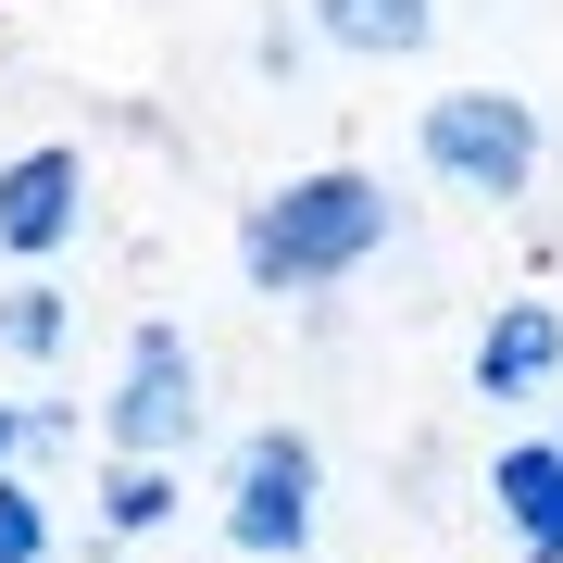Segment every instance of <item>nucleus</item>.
Segmentation results:
<instances>
[{
	"label": "nucleus",
	"instance_id": "2",
	"mask_svg": "<svg viewBox=\"0 0 563 563\" xmlns=\"http://www.w3.org/2000/svg\"><path fill=\"white\" fill-rule=\"evenodd\" d=\"M539 101H514V88H439V101L413 113V163L451 188V201L476 213H514L526 188H539Z\"/></svg>",
	"mask_w": 563,
	"mask_h": 563
},
{
	"label": "nucleus",
	"instance_id": "1",
	"mask_svg": "<svg viewBox=\"0 0 563 563\" xmlns=\"http://www.w3.org/2000/svg\"><path fill=\"white\" fill-rule=\"evenodd\" d=\"M388 239H401L388 176H363V163H301V176H276L239 213V276L263 301H325V288H351Z\"/></svg>",
	"mask_w": 563,
	"mask_h": 563
},
{
	"label": "nucleus",
	"instance_id": "8",
	"mask_svg": "<svg viewBox=\"0 0 563 563\" xmlns=\"http://www.w3.org/2000/svg\"><path fill=\"white\" fill-rule=\"evenodd\" d=\"M301 25L351 63H413L439 38V0H301Z\"/></svg>",
	"mask_w": 563,
	"mask_h": 563
},
{
	"label": "nucleus",
	"instance_id": "3",
	"mask_svg": "<svg viewBox=\"0 0 563 563\" xmlns=\"http://www.w3.org/2000/svg\"><path fill=\"white\" fill-rule=\"evenodd\" d=\"M201 339H188L176 313H139L125 325V363H113V401H101V439L139 451V463H176L201 439Z\"/></svg>",
	"mask_w": 563,
	"mask_h": 563
},
{
	"label": "nucleus",
	"instance_id": "4",
	"mask_svg": "<svg viewBox=\"0 0 563 563\" xmlns=\"http://www.w3.org/2000/svg\"><path fill=\"white\" fill-rule=\"evenodd\" d=\"M313 501H325L313 426H263V439H239V476H225V551H251V563L313 551Z\"/></svg>",
	"mask_w": 563,
	"mask_h": 563
},
{
	"label": "nucleus",
	"instance_id": "10",
	"mask_svg": "<svg viewBox=\"0 0 563 563\" xmlns=\"http://www.w3.org/2000/svg\"><path fill=\"white\" fill-rule=\"evenodd\" d=\"M63 339H76V288H51V276L0 288V363H63Z\"/></svg>",
	"mask_w": 563,
	"mask_h": 563
},
{
	"label": "nucleus",
	"instance_id": "11",
	"mask_svg": "<svg viewBox=\"0 0 563 563\" xmlns=\"http://www.w3.org/2000/svg\"><path fill=\"white\" fill-rule=\"evenodd\" d=\"M0 563H51V501L25 476H0Z\"/></svg>",
	"mask_w": 563,
	"mask_h": 563
},
{
	"label": "nucleus",
	"instance_id": "5",
	"mask_svg": "<svg viewBox=\"0 0 563 563\" xmlns=\"http://www.w3.org/2000/svg\"><path fill=\"white\" fill-rule=\"evenodd\" d=\"M76 225H88V151L76 139H38V151L0 163V251H13L25 276L76 251Z\"/></svg>",
	"mask_w": 563,
	"mask_h": 563
},
{
	"label": "nucleus",
	"instance_id": "9",
	"mask_svg": "<svg viewBox=\"0 0 563 563\" xmlns=\"http://www.w3.org/2000/svg\"><path fill=\"white\" fill-rule=\"evenodd\" d=\"M176 501H188L176 463H139V451H113V463H101V539H113V551H125V539H151V526H176Z\"/></svg>",
	"mask_w": 563,
	"mask_h": 563
},
{
	"label": "nucleus",
	"instance_id": "6",
	"mask_svg": "<svg viewBox=\"0 0 563 563\" xmlns=\"http://www.w3.org/2000/svg\"><path fill=\"white\" fill-rule=\"evenodd\" d=\"M551 376H563V313L551 301H488L476 351H463V388L476 401H539Z\"/></svg>",
	"mask_w": 563,
	"mask_h": 563
},
{
	"label": "nucleus",
	"instance_id": "7",
	"mask_svg": "<svg viewBox=\"0 0 563 563\" xmlns=\"http://www.w3.org/2000/svg\"><path fill=\"white\" fill-rule=\"evenodd\" d=\"M488 514H501L514 563H563V439L488 451Z\"/></svg>",
	"mask_w": 563,
	"mask_h": 563
},
{
	"label": "nucleus",
	"instance_id": "12",
	"mask_svg": "<svg viewBox=\"0 0 563 563\" xmlns=\"http://www.w3.org/2000/svg\"><path fill=\"white\" fill-rule=\"evenodd\" d=\"M25 451H38V413H25V401H0V476H13Z\"/></svg>",
	"mask_w": 563,
	"mask_h": 563
}]
</instances>
